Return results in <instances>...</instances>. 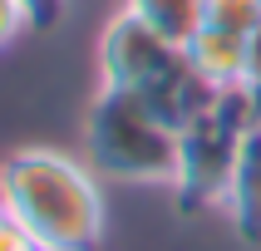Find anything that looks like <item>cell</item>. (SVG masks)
<instances>
[{
	"instance_id": "6da1fadb",
	"label": "cell",
	"mask_w": 261,
	"mask_h": 251,
	"mask_svg": "<svg viewBox=\"0 0 261 251\" xmlns=\"http://www.w3.org/2000/svg\"><path fill=\"white\" fill-rule=\"evenodd\" d=\"M0 217L40 251H94L103 236L99 173L59 148H15L0 162Z\"/></svg>"
},
{
	"instance_id": "7a4b0ae2",
	"label": "cell",
	"mask_w": 261,
	"mask_h": 251,
	"mask_svg": "<svg viewBox=\"0 0 261 251\" xmlns=\"http://www.w3.org/2000/svg\"><path fill=\"white\" fill-rule=\"evenodd\" d=\"M99 74L109 89H128L148 99L173 128L192 123L222 89H212L192 69L182 44L163 40L153 25H143L133 10H118L99 35Z\"/></svg>"
},
{
	"instance_id": "3957f363",
	"label": "cell",
	"mask_w": 261,
	"mask_h": 251,
	"mask_svg": "<svg viewBox=\"0 0 261 251\" xmlns=\"http://www.w3.org/2000/svg\"><path fill=\"white\" fill-rule=\"evenodd\" d=\"M89 168L114 182H148L173 187L177 177V128L148 99L103 84L84 118Z\"/></svg>"
},
{
	"instance_id": "277c9868",
	"label": "cell",
	"mask_w": 261,
	"mask_h": 251,
	"mask_svg": "<svg viewBox=\"0 0 261 251\" xmlns=\"http://www.w3.org/2000/svg\"><path fill=\"white\" fill-rule=\"evenodd\" d=\"M256 118H261V103L237 84V89H222L192 123L177 128V177H173L177 207H188V212L227 207L237 153H242V138L256 128Z\"/></svg>"
},
{
	"instance_id": "5b68a950",
	"label": "cell",
	"mask_w": 261,
	"mask_h": 251,
	"mask_svg": "<svg viewBox=\"0 0 261 251\" xmlns=\"http://www.w3.org/2000/svg\"><path fill=\"white\" fill-rule=\"evenodd\" d=\"M222 212L232 217L242 241H261V118H256V128L242 138L232 192H227V207H222Z\"/></svg>"
},
{
	"instance_id": "8992f818",
	"label": "cell",
	"mask_w": 261,
	"mask_h": 251,
	"mask_svg": "<svg viewBox=\"0 0 261 251\" xmlns=\"http://www.w3.org/2000/svg\"><path fill=\"white\" fill-rule=\"evenodd\" d=\"M192 69L202 74L212 89H237L242 84V59H247V40L237 35H217V30H197L188 44Z\"/></svg>"
},
{
	"instance_id": "52a82bcc",
	"label": "cell",
	"mask_w": 261,
	"mask_h": 251,
	"mask_svg": "<svg viewBox=\"0 0 261 251\" xmlns=\"http://www.w3.org/2000/svg\"><path fill=\"white\" fill-rule=\"evenodd\" d=\"M202 5L207 0H123V10H133L143 25H153L163 40L182 44V49L202 30Z\"/></svg>"
},
{
	"instance_id": "ba28073f",
	"label": "cell",
	"mask_w": 261,
	"mask_h": 251,
	"mask_svg": "<svg viewBox=\"0 0 261 251\" xmlns=\"http://www.w3.org/2000/svg\"><path fill=\"white\" fill-rule=\"evenodd\" d=\"M202 30L251 40L261 30V0H207L202 5Z\"/></svg>"
},
{
	"instance_id": "9c48e42d",
	"label": "cell",
	"mask_w": 261,
	"mask_h": 251,
	"mask_svg": "<svg viewBox=\"0 0 261 251\" xmlns=\"http://www.w3.org/2000/svg\"><path fill=\"white\" fill-rule=\"evenodd\" d=\"M25 30H35V20H30L25 0H0V49L5 44H15Z\"/></svg>"
},
{
	"instance_id": "30bf717a",
	"label": "cell",
	"mask_w": 261,
	"mask_h": 251,
	"mask_svg": "<svg viewBox=\"0 0 261 251\" xmlns=\"http://www.w3.org/2000/svg\"><path fill=\"white\" fill-rule=\"evenodd\" d=\"M242 89L261 103V30L247 40V59H242Z\"/></svg>"
},
{
	"instance_id": "8fae6325",
	"label": "cell",
	"mask_w": 261,
	"mask_h": 251,
	"mask_svg": "<svg viewBox=\"0 0 261 251\" xmlns=\"http://www.w3.org/2000/svg\"><path fill=\"white\" fill-rule=\"evenodd\" d=\"M25 10L35 20V30H44V25H55L59 15H64V0H25Z\"/></svg>"
}]
</instances>
